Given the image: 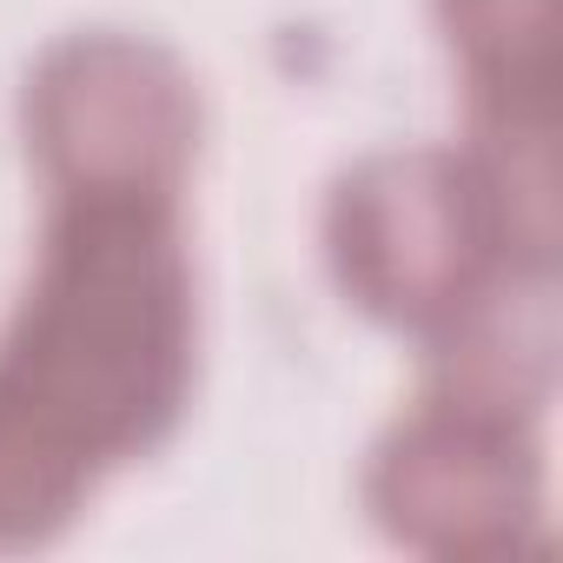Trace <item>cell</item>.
Returning <instances> with one entry per match:
<instances>
[{"instance_id":"obj_1","label":"cell","mask_w":563,"mask_h":563,"mask_svg":"<svg viewBox=\"0 0 563 563\" xmlns=\"http://www.w3.org/2000/svg\"><path fill=\"white\" fill-rule=\"evenodd\" d=\"M199 378L179 199L54 192L0 325V550L67 537L107 471L153 457Z\"/></svg>"},{"instance_id":"obj_2","label":"cell","mask_w":563,"mask_h":563,"mask_svg":"<svg viewBox=\"0 0 563 563\" xmlns=\"http://www.w3.org/2000/svg\"><path fill=\"white\" fill-rule=\"evenodd\" d=\"M325 265L352 312L431 339L530 258H517L464 146H378L325 192Z\"/></svg>"},{"instance_id":"obj_3","label":"cell","mask_w":563,"mask_h":563,"mask_svg":"<svg viewBox=\"0 0 563 563\" xmlns=\"http://www.w3.org/2000/svg\"><path fill=\"white\" fill-rule=\"evenodd\" d=\"M206 107L192 67L126 27H80L41 47L21 87V140L47 192L179 199Z\"/></svg>"},{"instance_id":"obj_4","label":"cell","mask_w":563,"mask_h":563,"mask_svg":"<svg viewBox=\"0 0 563 563\" xmlns=\"http://www.w3.org/2000/svg\"><path fill=\"white\" fill-rule=\"evenodd\" d=\"M365 510L418 556H523L543 537L537 424L418 391L365 457Z\"/></svg>"},{"instance_id":"obj_5","label":"cell","mask_w":563,"mask_h":563,"mask_svg":"<svg viewBox=\"0 0 563 563\" xmlns=\"http://www.w3.org/2000/svg\"><path fill=\"white\" fill-rule=\"evenodd\" d=\"M424 378L418 391L543 424L563 365V319H556V265H517L484 299H471L451 325L418 339Z\"/></svg>"},{"instance_id":"obj_6","label":"cell","mask_w":563,"mask_h":563,"mask_svg":"<svg viewBox=\"0 0 563 563\" xmlns=\"http://www.w3.org/2000/svg\"><path fill=\"white\" fill-rule=\"evenodd\" d=\"M556 0H431L464 100L556 93Z\"/></svg>"}]
</instances>
